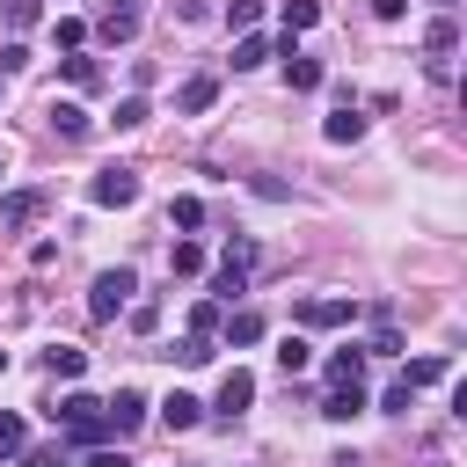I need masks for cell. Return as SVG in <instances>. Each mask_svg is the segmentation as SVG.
<instances>
[{
    "mask_svg": "<svg viewBox=\"0 0 467 467\" xmlns=\"http://www.w3.org/2000/svg\"><path fill=\"white\" fill-rule=\"evenodd\" d=\"M131 328L153 336V328H161V306H153V299H131Z\"/></svg>",
    "mask_w": 467,
    "mask_h": 467,
    "instance_id": "36",
    "label": "cell"
},
{
    "mask_svg": "<svg viewBox=\"0 0 467 467\" xmlns=\"http://www.w3.org/2000/svg\"><path fill=\"white\" fill-rule=\"evenodd\" d=\"M212 350H219L212 336H182V343H175L168 358H175V365H212Z\"/></svg>",
    "mask_w": 467,
    "mask_h": 467,
    "instance_id": "26",
    "label": "cell"
},
{
    "mask_svg": "<svg viewBox=\"0 0 467 467\" xmlns=\"http://www.w3.org/2000/svg\"><path fill=\"white\" fill-rule=\"evenodd\" d=\"M168 270H175V277H197V270H204V248H197V241H175V248H168Z\"/></svg>",
    "mask_w": 467,
    "mask_h": 467,
    "instance_id": "25",
    "label": "cell"
},
{
    "mask_svg": "<svg viewBox=\"0 0 467 467\" xmlns=\"http://www.w3.org/2000/svg\"><path fill=\"white\" fill-rule=\"evenodd\" d=\"M255 15H263V0H226V29H241V36H248V29H255Z\"/></svg>",
    "mask_w": 467,
    "mask_h": 467,
    "instance_id": "33",
    "label": "cell"
},
{
    "mask_svg": "<svg viewBox=\"0 0 467 467\" xmlns=\"http://www.w3.org/2000/svg\"><path fill=\"white\" fill-rule=\"evenodd\" d=\"M102 423H109V438L139 431V423H146V394H139V387H117V394L102 401Z\"/></svg>",
    "mask_w": 467,
    "mask_h": 467,
    "instance_id": "5",
    "label": "cell"
},
{
    "mask_svg": "<svg viewBox=\"0 0 467 467\" xmlns=\"http://www.w3.org/2000/svg\"><path fill=\"white\" fill-rule=\"evenodd\" d=\"M212 102H219V80H212V73H197V80L175 88V117H204Z\"/></svg>",
    "mask_w": 467,
    "mask_h": 467,
    "instance_id": "9",
    "label": "cell"
},
{
    "mask_svg": "<svg viewBox=\"0 0 467 467\" xmlns=\"http://www.w3.org/2000/svg\"><path fill=\"white\" fill-rule=\"evenodd\" d=\"M219 321H226L219 299H197V306H190V336H219Z\"/></svg>",
    "mask_w": 467,
    "mask_h": 467,
    "instance_id": "30",
    "label": "cell"
},
{
    "mask_svg": "<svg viewBox=\"0 0 467 467\" xmlns=\"http://www.w3.org/2000/svg\"><path fill=\"white\" fill-rule=\"evenodd\" d=\"M51 416L66 423V438H73V445H102V438H109V423H102V401H95V394H66Z\"/></svg>",
    "mask_w": 467,
    "mask_h": 467,
    "instance_id": "1",
    "label": "cell"
},
{
    "mask_svg": "<svg viewBox=\"0 0 467 467\" xmlns=\"http://www.w3.org/2000/svg\"><path fill=\"white\" fill-rule=\"evenodd\" d=\"M314 22H321V7H314V0H285V36H306Z\"/></svg>",
    "mask_w": 467,
    "mask_h": 467,
    "instance_id": "23",
    "label": "cell"
},
{
    "mask_svg": "<svg viewBox=\"0 0 467 467\" xmlns=\"http://www.w3.org/2000/svg\"><path fill=\"white\" fill-rule=\"evenodd\" d=\"M161 423H168V431H197V423H204V401H197V394H168V401H161Z\"/></svg>",
    "mask_w": 467,
    "mask_h": 467,
    "instance_id": "13",
    "label": "cell"
},
{
    "mask_svg": "<svg viewBox=\"0 0 467 467\" xmlns=\"http://www.w3.org/2000/svg\"><path fill=\"white\" fill-rule=\"evenodd\" d=\"M88 467H131L124 452H109V445H88Z\"/></svg>",
    "mask_w": 467,
    "mask_h": 467,
    "instance_id": "40",
    "label": "cell"
},
{
    "mask_svg": "<svg viewBox=\"0 0 467 467\" xmlns=\"http://www.w3.org/2000/svg\"><path fill=\"white\" fill-rule=\"evenodd\" d=\"M15 460H22V467H66V445H36V452H29V445H22V452H15Z\"/></svg>",
    "mask_w": 467,
    "mask_h": 467,
    "instance_id": "35",
    "label": "cell"
},
{
    "mask_svg": "<svg viewBox=\"0 0 467 467\" xmlns=\"http://www.w3.org/2000/svg\"><path fill=\"white\" fill-rule=\"evenodd\" d=\"M321 139H328V146H358V139H365V117H358V109L343 102V109H336V117L321 124Z\"/></svg>",
    "mask_w": 467,
    "mask_h": 467,
    "instance_id": "14",
    "label": "cell"
},
{
    "mask_svg": "<svg viewBox=\"0 0 467 467\" xmlns=\"http://www.w3.org/2000/svg\"><path fill=\"white\" fill-rule=\"evenodd\" d=\"M212 292H219V306H234V299L248 292V270H241V263H219V270H212Z\"/></svg>",
    "mask_w": 467,
    "mask_h": 467,
    "instance_id": "21",
    "label": "cell"
},
{
    "mask_svg": "<svg viewBox=\"0 0 467 467\" xmlns=\"http://www.w3.org/2000/svg\"><path fill=\"white\" fill-rule=\"evenodd\" d=\"M51 36H58V51H80V44H88V22H80V15H58Z\"/></svg>",
    "mask_w": 467,
    "mask_h": 467,
    "instance_id": "28",
    "label": "cell"
},
{
    "mask_svg": "<svg viewBox=\"0 0 467 467\" xmlns=\"http://www.w3.org/2000/svg\"><path fill=\"white\" fill-rule=\"evenodd\" d=\"M438 379H452V358H409L401 372V387H438Z\"/></svg>",
    "mask_w": 467,
    "mask_h": 467,
    "instance_id": "19",
    "label": "cell"
},
{
    "mask_svg": "<svg viewBox=\"0 0 467 467\" xmlns=\"http://www.w3.org/2000/svg\"><path fill=\"white\" fill-rule=\"evenodd\" d=\"M22 445H29V423L22 416H0V460H15Z\"/></svg>",
    "mask_w": 467,
    "mask_h": 467,
    "instance_id": "31",
    "label": "cell"
},
{
    "mask_svg": "<svg viewBox=\"0 0 467 467\" xmlns=\"http://www.w3.org/2000/svg\"><path fill=\"white\" fill-rule=\"evenodd\" d=\"M146 117H153V109H146V95H124V102H117V117H109V124H117V131H139V124H146Z\"/></svg>",
    "mask_w": 467,
    "mask_h": 467,
    "instance_id": "29",
    "label": "cell"
},
{
    "mask_svg": "<svg viewBox=\"0 0 467 467\" xmlns=\"http://www.w3.org/2000/svg\"><path fill=\"white\" fill-rule=\"evenodd\" d=\"M423 51H431V58H452V51H460V22H452V15H431V22H423Z\"/></svg>",
    "mask_w": 467,
    "mask_h": 467,
    "instance_id": "11",
    "label": "cell"
},
{
    "mask_svg": "<svg viewBox=\"0 0 467 467\" xmlns=\"http://www.w3.org/2000/svg\"><path fill=\"white\" fill-rule=\"evenodd\" d=\"M255 66H270V36H255V29H248V36L234 44V73H255Z\"/></svg>",
    "mask_w": 467,
    "mask_h": 467,
    "instance_id": "20",
    "label": "cell"
},
{
    "mask_svg": "<svg viewBox=\"0 0 467 467\" xmlns=\"http://www.w3.org/2000/svg\"><path fill=\"white\" fill-rule=\"evenodd\" d=\"M394 350H401V336L379 321V328H372V343H365V358H394Z\"/></svg>",
    "mask_w": 467,
    "mask_h": 467,
    "instance_id": "37",
    "label": "cell"
},
{
    "mask_svg": "<svg viewBox=\"0 0 467 467\" xmlns=\"http://www.w3.org/2000/svg\"><path fill=\"white\" fill-rule=\"evenodd\" d=\"M0 15H7V29H36L44 22V0H0Z\"/></svg>",
    "mask_w": 467,
    "mask_h": 467,
    "instance_id": "27",
    "label": "cell"
},
{
    "mask_svg": "<svg viewBox=\"0 0 467 467\" xmlns=\"http://www.w3.org/2000/svg\"><path fill=\"white\" fill-rule=\"evenodd\" d=\"M255 255H263V248H255V234H234V241H226V255H219V263H241V270H248V263H255Z\"/></svg>",
    "mask_w": 467,
    "mask_h": 467,
    "instance_id": "34",
    "label": "cell"
},
{
    "mask_svg": "<svg viewBox=\"0 0 467 467\" xmlns=\"http://www.w3.org/2000/svg\"><path fill=\"white\" fill-rule=\"evenodd\" d=\"M306 365H314V343H306V336H285V343H277V372H285V379H299Z\"/></svg>",
    "mask_w": 467,
    "mask_h": 467,
    "instance_id": "18",
    "label": "cell"
},
{
    "mask_svg": "<svg viewBox=\"0 0 467 467\" xmlns=\"http://www.w3.org/2000/svg\"><path fill=\"white\" fill-rule=\"evenodd\" d=\"M44 204H51L44 190H7L0 197V226H29V219H44Z\"/></svg>",
    "mask_w": 467,
    "mask_h": 467,
    "instance_id": "10",
    "label": "cell"
},
{
    "mask_svg": "<svg viewBox=\"0 0 467 467\" xmlns=\"http://www.w3.org/2000/svg\"><path fill=\"white\" fill-rule=\"evenodd\" d=\"M131 292H139V277L117 263V270H102V277L88 285V314H95V321H117V314L131 306Z\"/></svg>",
    "mask_w": 467,
    "mask_h": 467,
    "instance_id": "2",
    "label": "cell"
},
{
    "mask_svg": "<svg viewBox=\"0 0 467 467\" xmlns=\"http://www.w3.org/2000/svg\"><path fill=\"white\" fill-rule=\"evenodd\" d=\"M22 66H29V44H0V80L22 73Z\"/></svg>",
    "mask_w": 467,
    "mask_h": 467,
    "instance_id": "39",
    "label": "cell"
},
{
    "mask_svg": "<svg viewBox=\"0 0 467 467\" xmlns=\"http://www.w3.org/2000/svg\"><path fill=\"white\" fill-rule=\"evenodd\" d=\"M51 131H58V139H88L95 124H88V109H80V102H51Z\"/></svg>",
    "mask_w": 467,
    "mask_h": 467,
    "instance_id": "17",
    "label": "cell"
},
{
    "mask_svg": "<svg viewBox=\"0 0 467 467\" xmlns=\"http://www.w3.org/2000/svg\"><path fill=\"white\" fill-rule=\"evenodd\" d=\"M58 73H66V80H73V88H95V80H102V66H95V58H80V51H73V58H66V66H58Z\"/></svg>",
    "mask_w": 467,
    "mask_h": 467,
    "instance_id": "32",
    "label": "cell"
},
{
    "mask_svg": "<svg viewBox=\"0 0 467 467\" xmlns=\"http://www.w3.org/2000/svg\"><path fill=\"white\" fill-rule=\"evenodd\" d=\"M88 204H139V168H124V161H109V168H95V182H88Z\"/></svg>",
    "mask_w": 467,
    "mask_h": 467,
    "instance_id": "3",
    "label": "cell"
},
{
    "mask_svg": "<svg viewBox=\"0 0 467 467\" xmlns=\"http://www.w3.org/2000/svg\"><path fill=\"white\" fill-rule=\"evenodd\" d=\"M168 226L197 234V226H204V197H175V204H168Z\"/></svg>",
    "mask_w": 467,
    "mask_h": 467,
    "instance_id": "24",
    "label": "cell"
},
{
    "mask_svg": "<svg viewBox=\"0 0 467 467\" xmlns=\"http://www.w3.org/2000/svg\"><path fill=\"white\" fill-rule=\"evenodd\" d=\"M321 416H328V423H350V416H365V387H328Z\"/></svg>",
    "mask_w": 467,
    "mask_h": 467,
    "instance_id": "16",
    "label": "cell"
},
{
    "mask_svg": "<svg viewBox=\"0 0 467 467\" xmlns=\"http://www.w3.org/2000/svg\"><path fill=\"white\" fill-rule=\"evenodd\" d=\"M328 387H365V350H358V343H343V350L328 358Z\"/></svg>",
    "mask_w": 467,
    "mask_h": 467,
    "instance_id": "12",
    "label": "cell"
},
{
    "mask_svg": "<svg viewBox=\"0 0 467 467\" xmlns=\"http://www.w3.org/2000/svg\"><path fill=\"white\" fill-rule=\"evenodd\" d=\"M409 401H416V387H401V379L379 394V409H387V416H409Z\"/></svg>",
    "mask_w": 467,
    "mask_h": 467,
    "instance_id": "38",
    "label": "cell"
},
{
    "mask_svg": "<svg viewBox=\"0 0 467 467\" xmlns=\"http://www.w3.org/2000/svg\"><path fill=\"white\" fill-rule=\"evenodd\" d=\"M372 15H379V22H401V15H409V0H372Z\"/></svg>",
    "mask_w": 467,
    "mask_h": 467,
    "instance_id": "41",
    "label": "cell"
},
{
    "mask_svg": "<svg viewBox=\"0 0 467 467\" xmlns=\"http://www.w3.org/2000/svg\"><path fill=\"white\" fill-rule=\"evenodd\" d=\"M219 336H226V343H263V314H248V306H241V314H226V321H219Z\"/></svg>",
    "mask_w": 467,
    "mask_h": 467,
    "instance_id": "22",
    "label": "cell"
},
{
    "mask_svg": "<svg viewBox=\"0 0 467 467\" xmlns=\"http://www.w3.org/2000/svg\"><path fill=\"white\" fill-rule=\"evenodd\" d=\"M292 321H299V328H343V321H350V299H299Z\"/></svg>",
    "mask_w": 467,
    "mask_h": 467,
    "instance_id": "8",
    "label": "cell"
},
{
    "mask_svg": "<svg viewBox=\"0 0 467 467\" xmlns=\"http://www.w3.org/2000/svg\"><path fill=\"white\" fill-rule=\"evenodd\" d=\"M248 401H255V372H241V365H234V372L219 379V394H212V409H219V416L234 423V416H241Z\"/></svg>",
    "mask_w": 467,
    "mask_h": 467,
    "instance_id": "6",
    "label": "cell"
},
{
    "mask_svg": "<svg viewBox=\"0 0 467 467\" xmlns=\"http://www.w3.org/2000/svg\"><path fill=\"white\" fill-rule=\"evenodd\" d=\"M139 22H146V7H139V0H109V7L95 15V36H102V44H131V36H139Z\"/></svg>",
    "mask_w": 467,
    "mask_h": 467,
    "instance_id": "4",
    "label": "cell"
},
{
    "mask_svg": "<svg viewBox=\"0 0 467 467\" xmlns=\"http://www.w3.org/2000/svg\"><path fill=\"white\" fill-rule=\"evenodd\" d=\"M0 372H7V350H0Z\"/></svg>",
    "mask_w": 467,
    "mask_h": 467,
    "instance_id": "43",
    "label": "cell"
},
{
    "mask_svg": "<svg viewBox=\"0 0 467 467\" xmlns=\"http://www.w3.org/2000/svg\"><path fill=\"white\" fill-rule=\"evenodd\" d=\"M277 51H285V88H292V95H314V88H321V58H299L292 36H285Z\"/></svg>",
    "mask_w": 467,
    "mask_h": 467,
    "instance_id": "7",
    "label": "cell"
},
{
    "mask_svg": "<svg viewBox=\"0 0 467 467\" xmlns=\"http://www.w3.org/2000/svg\"><path fill=\"white\" fill-rule=\"evenodd\" d=\"M431 7H438V15H452V7H460V0H431Z\"/></svg>",
    "mask_w": 467,
    "mask_h": 467,
    "instance_id": "42",
    "label": "cell"
},
{
    "mask_svg": "<svg viewBox=\"0 0 467 467\" xmlns=\"http://www.w3.org/2000/svg\"><path fill=\"white\" fill-rule=\"evenodd\" d=\"M44 372H51V379H80V372H88V350H73V343H51V350H44Z\"/></svg>",
    "mask_w": 467,
    "mask_h": 467,
    "instance_id": "15",
    "label": "cell"
}]
</instances>
